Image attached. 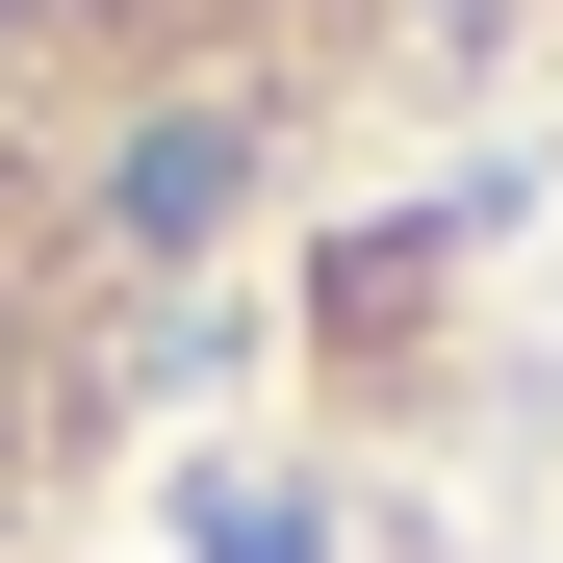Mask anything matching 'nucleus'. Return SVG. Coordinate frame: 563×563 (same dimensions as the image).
<instances>
[{"label": "nucleus", "instance_id": "f257e3e1", "mask_svg": "<svg viewBox=\"0 0 563 563\" xmlns=\"http://www.w3.org/2000/svg\"><path fill=\"white\" fill-rule=\"evenodd\" d=\"M103 206H129L154 256H179V231H206V206H231V129H206V103H179V129H129V154H103Z\"/></svg>", "mask_w": 563, "mask_h": 563}, {"label": "nucleus", "instance_id": "f03ea898", "mask_svg": "<svg viewBox=\"0 0 563 563\" xmlns=\"http://www.w3.org/2000/svg\"><path fill=\"white\" fill-rule=\"evenodd\" d=\"M410 26H435V52H487V26H512V0H410Z\"/></svg>", "mask_w": 563, "mask_h": 563}]
</instances>
